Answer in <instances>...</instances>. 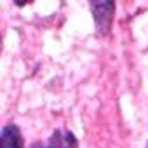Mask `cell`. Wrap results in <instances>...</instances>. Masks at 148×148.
<instances>
[{"label":"cell","instance_id":"obj_1","mask_svg":"<svg viewBox=\"0 0 148 148\" xmlns=\"http://www.w3.org/2000/svg\"><path fill=\"white\" fill-rule=\"evenodd\" d=\"M115 2H91L89 9L94 19L96 33L99 37H108L113 28V18H115Z\"/></svg>","mask_w":148,"mask_h":148},{"label":"cell","instance_id":"obj_2","mask_svg":"<svg viewBox=\"0 0 148 148\" xmlns=\"http://www.w3.org/2000/svg\"><path fill=\"white\" fill-rule=\"evenodd\" d=\"M32 148H79V139L68 129H56L45 143H35Z\"/></svg>","mask_w":148,"mask_h":148},{"label":"cell","instance_id":"obj_3","mask_svg":"<svg viewBox=\"0 0 148 148\" xmlns=\"http://www.w3.org/2000/svg\"><path fill=\"white\" fill-rule=\"evenodd\" d=\"M25 139L16 124H7L0 131V148H23Z\"/></svg>","mask_w":148,"mask_h":148},{"label":"cell","instance_id":"obj_4","mask_svg":"<svg viewBox=\"0 0 148 148\" xmlns=\"http://www.w3.org/2000/svg\"><path fill=\"white\" fill-rule=\"evenodd\" d=\"M146 148H148V143H146Z\"/></svg>","mask_w":148,"mask_h":148}]
</instances>
